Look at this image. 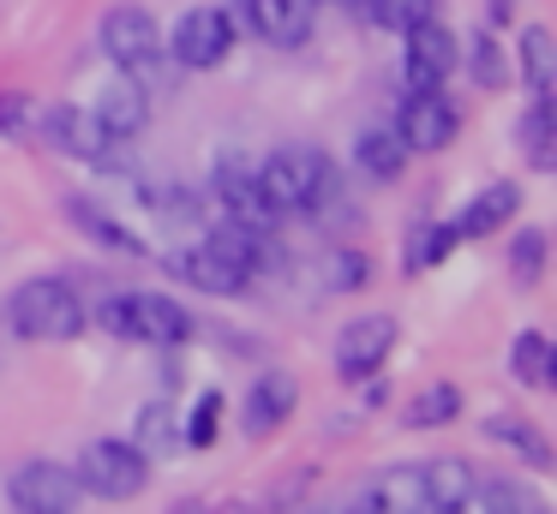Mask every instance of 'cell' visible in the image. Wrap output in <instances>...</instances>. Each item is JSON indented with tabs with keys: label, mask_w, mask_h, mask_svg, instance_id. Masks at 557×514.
<instances>
[{
	"label": "cell",
	"mask_w": 557,
	"mask_h": 514,
	"mask_svg": "<svg viewBox=\"0 0 557 514\" xmlns=\"http://www.w3.org/2000/svg\"><path fill=\"white\" fill-rule=\"evenodd\" d=\"M258 191L276 215H318L336 203V162L312 143H282L258 162Z\"/></svg>",
	"instance_id": "6da1fadb"
},
{
	"label": "cell",
	"mask_w": 557,
	"mask_h": 514,
	"mask_svg": "<svg viewBox=\"0 0 557 514\" xmlns=\"http://www.w3.org/2000/svg\"><path fill=\"white\" fill-rule=\"evenodd\" d=\"M85 299H78L73 281H61V275H37V281L13 287V299H7V323H13L18 341H73L78 329H85Z\"/></svg>",
	"instance_id": "7a4b0ae2"
},
{
	"label": "cell",
	"mask_w": 557,
	"mask_h": 514,
	"mask_svg": "<svg viewBox=\"0 0 557 514\" xmlns=\"http://www.w3.org/2000/svg\"><path fill=\"white\" fill-rule=\"evenodd\" d=\"M97 323L114 341H138V347H181L193 335V311L169 293H114L102 299Z\"/></svg>",
	"instance_id": "3957f363"
},
{
	"label": "cell",
	"mask_w": 557,
	"mask_h": 514,
	"mask_svg": "<svg viewBox=\"0 0 557 514\" xmlns=\"http://www.w3.org/2000/svg\"><path fill=\"white\" fill-rule=\"evenodd\" d=\"M102 54L114 60V72H126L145 90H157L169 78V66H162V30L145 7H114L102 18Z\"/></svg>",
	"instance_id": "277c9868"
},
{
	"label": "cell",
	"mask_w": 557,
	"mask_h": 514,
	"mask_svg": "<svg viewBox=\"0 0 557 514\" xmlns=\"http://www.w3.org/2000/svg\"><path fill=\"white\" fill-rule=\"evenodd\" d=\"M73 478H78V490H85V497L133 502V497H145V485H150V461L126 437H97V442H85V449H78Z\"/></svg>",
	"instance_id": "5b68a950"
},
{
	"label": "cell",
	"mask_w": 557,
	"mask_h": 514,
	"mask_svg": "<svg viewBox=\"0 0 557 514\" xmlns=\"http://www.w3.org/2000/svg\"><path fill=\"white\" fill-rule=\"evenodd\" d=\"M37 126H42V138H49L54 150L73 155V162H85V167H114L121 162V138H109L102 120L90 114V108H78V102H54L49 114H37Z\"/></svg>",
	"instance_id": "8992f818"
},
{
	"label": "cell",
	"mask_w": 557,
	"mask_h": 514,
	"mask_svg": "<svg viewBox=\"0 0 557 514\" xmlns=\"http://www.w3.org/2000/svg\"><path fill=\"white\" fill-rule=\"evenodd\" d=\"M7 502H13L18 514H78L85 490H78L73 466L25 461V466H13V478H7Z\"/></svg>",
	"instance_id": "52a82bcc"
},
{
	"label": "cell",
	"mask_w": 557,
	"mask_h": 514,
	"mask_svg": "<svg viewBox=\"0 0 557 514\" xmlns=\"http://www.w3.org/2000/svg\"><path fill=\"white\" fill-rule=\"evenodd\" d=\"M210 198H216L222 222H234V227H258V234L276 227V210L258 191V162H246V155H222L216 174H210Z\"/></svg>",
	"instance_id": "ba28073f"
},
{
	"label": "cell",
	"mask_w": 557,
	"mask_h": 514,
	"mask_svg": "<svg viewBox=\"0 0 557 514\" xmlns=\"http://www.w3.org/2000/svg\"><path fill=\"white\" fill-rule=\"evenodd\" d=\"M169 48L186 72H210V66H222L228 48H234V18L222 7H193V12H181Z\"/></svg>",
	"instance_id": "9c48e42d"
},
{
	"label": "cell",
	"mask_w": 557,
	"mask_h": 514,
	"mask_svg": "<svg viewBox=\"0 0 557 514\" xmlns=\"http://www.w3.org/2000/svg\"><path fill=\"white\" fill-rule=\"evenodd\" d=\"M456 131H461V108L449 102L444 90H408V102H401V114H396V138L408 143V150L432 155V150H444V143H456Z\"/></svg>",
	"instance_id": "30bf717a"
},
{
	"label": "cell",
	"mask_w": 557,
	"mask_h": 514,
	"mask_svg": "<svg viewBox=\"0 0 557 514\" xmlns=\"http://www.w3.org/2000/svg\"><path fill=\"white\" fill-rule=\"evenodd\" d=\"M401 42H408V54H401V84L408 90H444V78L461 66V42L437 18L413 24Z\"/></svg>",
	"instance_id": "8fae6325"
},
{
	"label": "cell",
	"mask_w": 557,
	"mask_h": 514,
	"mask_svg": "<svg viewBox=\"0 0 557 514\" xmlns=\"http://www.w3.org/2000/svg\"><path fill=\"white\" fill-rule=\"evenodd\" d=\"M389 347H396V317H389V311H366V317H354L348 329L336 335V371H342V383L377 377V365L389 359Z\"/></svg>",
	"instance_id": "7c38bea8"
},
{
	"label": "cell",
	"mask_w": 557,
	"mask_h": 514,
	"mask_svg": "<svg viewBox=\"0 0 557 514\" xmlns=\"http://www.w3.org/2000/svg\"><path fill=\"white\" fill-rule=\"evenodd\" d=\"M312 12L318 0H240L228 18L246 24L252 36H264L270 48H300L312 36Z\"/></svg>",
	"instance_id": "4fadbf2b"
},
{
	"label": "cell",
	"mask_w": 557,
	"mask_h": 514,
	"mask_svg": "<svg viewBox=\"0 0 557 514\" xmlns=\"http://www.w3.org/2000/svg\"><path fill=\"white\" fill-rule=\"evenodd\" d=\"M90 114L102 120V131H109V138L133 143L138 131L150 126V90H145V84H133L126 72H114V78L102 84V96L90 102Z\"/></svg>",
	"instance_id": "5bb4252c"
},
{
	"label": "cell",
	"mask_w": 557,
	"mask_h": 514,
	"mask_svg": "<svg viewBox=\"0 0 557 514\" xmlns=\"http://www.w3.org/2000/svg\"><path fill=\"white\" fill-rule=\"evenodd\" d=\"M294 406H300V383H294L288 371H264V377L252 383V394H246V406H240L246 437H270V430H282L294 418Z\"/></svg>",
	"instance_id": "9a60e30c"
},
{
	"label": "cell",
	"mask_w": 557,
	"mask_h": 514,
	"mask_svg": "<svg viewBox=\"0 0 557 514\" xmlns=\"http://www.w3.org/2000/svg\"><path fill=\"white\" fill-rule=\"evenodd\" d=\"M360 509H372V514H432L420 466H389V473H377L372 485L360 490Z\"/></svg>",
	"instance_id": "2e32d148"
},
{
	"label": "cell",
	"mask_w": 557,
	"mask_h": 514,
	"mask_svg": "<svg viewBox=\"0 0 557 514\" xmlns=\"http://www.w3.org/2000/svg\"><path fill=\"white\" fill-rule=\"evenodd\" d=\"M516 210H521V186L516 179H492L449 227H456V239H485V234H497V227H509Z\"/></svg>",
	"instance_id": "e0dca14e"
},
{
	"label": "cell",
	"mask_w": 557,
	"mask_h": 514,
	"mask_svg": "<svg viewBox=\"0 0 557 514\" xmlns=\"http://www.w3.org/2000/svg\"><path fill=\"white\" fill-rule=\"evenodd\" d=\"M66 222H73L78 234H90L97 246H109V251H126V258H150L145 239H138L126 222H114L109 210H97L90 198H66Z\"/></svg>",
	"instance_id": "ac0fdd59"
},
{
	"label": "cell",
	"mask_w": 557,
	"mask_h": 514,
	"mask_svg": "<svg viewBox=\"0 0 557 514\" xmlns=\"http://www.w3.org/2000/svg\"><path fill=\"white\" fill-rule=\"evenodd\" d=\"M408 155L413 150L396 138V126H366L360 138H354V167H360L366 179H401Z\"/></svg>",
	"instance_id": "d6986e66"
},
{
	"label": "cell",
	"mask_w": 557,
	"mask_h": 514,
	"mask_svg": "<svg viewBox=\"0 0 557 514\" xmlns=\"http://www.w3.org/2000/svg\"><path fill=\"white\" fill-rule=\"evenodd\" d=\"M420 478H425V502H432V514H449L473 485H480V473H473L468 461H456V454H437V461H425Z\"/></svg>",
	"instance_id": "ffe728a7"
},
{
	"label": "cell",
	"mask_w": 557,
	"mask_h": 514,
	"mask_svg": "<svg viewBox=\"0 0 557 514\" xmlns=\"http://www.w3.org/2000/svg\"><path fill=\"white\" fill-rule=\"evenodd\" d=\"M174 442H181V413H174V401H145L133 418V449L145 454H174Z\"/></svg>",
	"instance_id": "44dd1931"
},
{
	"label": "cell",
	"mask_w": 557,
	"mask_h": 514,
	"mask_svg": "<svg viewBox=\"0 0 557 514\" xmlns=\"http://www.w3.org/2000/svg\"><path fill=\"white\" fill-rule=\"evenodd\" d=\"M521 143H528V162L540 167H557V114H552V90L533 96V108L521 114Z\"/></svg>",
	"instance_id": "7402d4cb"
},
{
	"label": "cell",
	"mask_w": 557,
	"mask_h": 514,
	"mask_svg": "<svg viewBox=\"0 0 557 514\" xmlns=\"http://www.w3.org/2000/svg\"><path fill=\"white\" fill-rule=\"evenodd\" d=\"M485 437L504 442V449H516L528 466H552V449H545L540 425H528V418H516V413H492L485 418Z\"/></svg>",
	"instance_id": "603a6c76"
},
{
	"label": "cell",
	"mask_w": 557,
	"mask_h": 514,
	"mask_svg": "<svg viewBox=\"0 0 557 514\" xmlns=\"http://www.w3.org/2000/svg\"><path fill=\"white\" fill-rule=\"evenodd\" d=\"M401 418H408L413 430H437V425H449V418H461V383H425Z\"/></svg>",
	"instance_id": "cb8c5ba5"
},
{
	"label": "cell",
	"mask_w": 557,
	"mask_h": 514,
	"mask_svg": "<svg viewBox=\"0 0 557 514\" xmlns=\"http://www.w3.org/2000/svg\"><path fill=\"white\" fill-rule=\"evenodd\" d=\"M516 60H521V84H528L533 96H545L552 90V60H557V48H552V30L545 24H528L521 30V48H516Z\"/></svg>",
	"instance_id": "d4e9b609"
},
{
	"label": "cell",
	"mask_w": 557,
	"mask_h": 514,
	"mask_svg": "<svg viewBox=\"0 0 557 514\" xmlns=\"http://www.w3.org/2000/svg\"><path fill=\"white\" fill-rule=\"evenodd\" d=\"M509 365H516V377L528 383V389H552L557 365H552V341H545L540 329H521L516 347H509Z\"/></svg>",
	"instance_id": "484cf974"
},
{
	"label": "cell",
	"mask_w": 557,
	"mask_h": 514,
	"mask_svg": "<svg viewBox=\"0 0 557 514\" xmlns=\"http://www.w3.org/2000/svg\"><path fill=\"white\" fill-rule=\"evenodd\" d=\"M360 18H372L377 30H396V36H408L413 24H425V18H437V0H360Z\"/></svg>",
	"instance_id": "4316f807"
},
{
	"label": "cell",
	"mask_w": 557,
	"mask_h": 514,
	"mask_svg": "<svg viewBox=\"0 0 557 514\" xmlns=\"http://www.w3.org/2000/svg\"><path fill=\"white\" fill-rule=\"evenodd\" d=\"M449 246H456V227H449V222H425V227H413V234H408V251H401V269H408V275L432 269V263H444V258H449Z\"/></svg>",
	"instance_id": "83f0119b"
},
{
	"label": "cell",
	"mask_w": 557,
	"mask_h": 514,
	"mask_svg": "<svg viewBox=\"0 0 557 514\" xmlns=\"http://www.w3.org/2000/svg\"><path fill=\"white\" fill-rule=\"evenodd\" d=\"M540 275H545V234L540 227H521V234L509 239V281L540 287Z\"/></svg>",
	"instance_id": "f1b7e54d"
},
{
	"label": "cell",
	"mask_w": 557,
	"mask_h": 514,
	"mask_svg": "<svg viewBox=\"0 0 557 514\" xmlns=\"http://www.w3.org/2000/svg\"><path fill=\"white\" fill-rule=\"evenodd\" d=\"M468 78L480 84V90H504L509 84V54L492 42V36H473L468 42Z\"/></svg>",
	"instance_id": "f546056e"
},
{
	"label": "cell",
	"mask_w": 557,
	"mask_h": 514,
	"mask_svg": "<svg viewBox=\"0 0 557 514\" xmlns=\"http://www.w3.org/2000/svg\"><path fill=\"white\" fill-rule=\"evenodd\" d=\"M324 281H330V293H360V287L372 281V258H366V251L336 246L324 258Z\"/></svg>",
	"instance_id": "4dcf8cb0"
},
{
	"label": "cell",
	"mask_w": 557,
	"mask_h": 514,
	"mask_svg": "<svg viewBox=\"0 0 557 514\" xmlns=\"http://www.w3.org/2000/svg\"><path fill=\"white\" fill-rule=\"evenodd\" d=\"M37 131V102L25 90H0V138H30Z\"/></svg>",
	"instance_id": "1f68e13d"
},
{
	"label": "cell",
	"mask_w": 557,
	"mask_h": 514,
	"mask_svg": "<svg viewBox=\"0 0 557 514\" xmlns=\"http://www.w3.org/2000/svg\"><path fill=\"white\" fill-rule=\"evenodd\" d=\"M216 425H222V394L210 389V394H198V406H193V418L181 425V437L193 442V449H210V442H216Z\"/></svg>",
	"instance_id": "d6a6232c"
},
{
	"label": "cell",
	"mask_w": 557,
	"mask_h": 514,
	"mask_svg": "<svg viewBox=\"0 0 557 514\" xmlns=\"http://www.w3.org/2000/svg\"><path fill=\"white\" fill-rule=\"evenodd\" d=\"M449 514H497V509H492V490H485V485H473V490H468V497H461Z\"/></svg>",
	"instance_id": "836d02e7"
},
{
	"label": "cell",
	"mask_w": 557,
	"mask_h": 514,
	"mask_svg": "<svg viewBox=\"0 0 557 514\" xmlns=\"http://www.w3.org/2000/svg\"><path fill=\"white\" fill-rule=\"evenodd\" d=\"M509 12H516V0H492V12H485V18H492V24H509Z\"/></svg>",
	"instance_id": "e575fe53"
},
{
	"label": "cell",
	"mask_w": 557,
	"mask_h": 514,
	"mask_svg": "<svg viewBox=\"0 0 557 514\" xmlns=\"http://www.w3.org/2000/svg\"><path fill=\"white\" fill-rule=\"evenodd\" d=\"M330 7H360V0H330Z\"/></svg>",
	"instance_id": "d590c367"
},
{
	"label": "cell",
	"mask_w": 557,
	"mask_h": 514,
	"mask_svg": "<svg viewBox=\"0 0 557 514\" xmlns=\"http://www.w3.org/2000/svg\"><path fill=\"white\" fill-rule=\"evenodd\" d=\"M354 514H372V509H360V502H354Z\"/></svg>",
	"instance_id": "8d00e7d4"
}]
</instances>
